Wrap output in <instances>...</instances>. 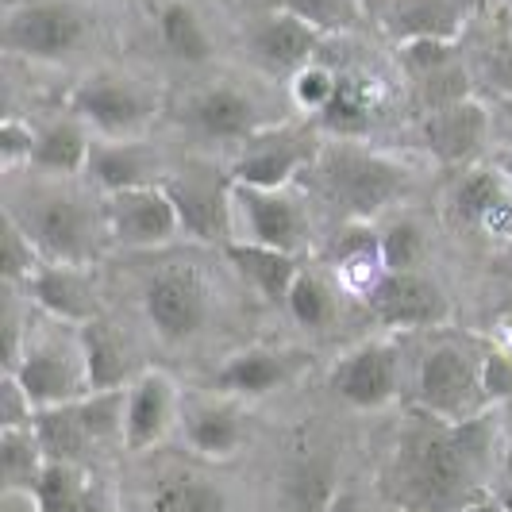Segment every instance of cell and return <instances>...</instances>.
<instances>
[{
    "label": "cell",
    "instance_id": "cell-18",
    "mask_svg": "<svg viewBox=\"0 0 512 512\" xmlns=\"http://www.w3.org/2000/svg\"><path fill=\"white\" fill-rule=\"evenodd\" d=\"M320 39H324L320 27H312L285 8H270L251 27V58L270 77H293L301 66L312 62Z\"/></svg>",
    "mask_w": 512,
    "mask_h": 512
},
{
    "label": "cell",
    "instance_id": "cell-36",
    "mask_svg": "<svg viewBox=\"0 0 512 512\" xmlns=\"http://www.w3.org/2000/svg\"><path fill=\"white\" fill-rule=\"evenodd\" d=\"M81 424L89 439L104 443H124V424H128V389H104V393H85L77 401Z\"/></svg>",
    "mask_w": 512,
    "mask_h": 512
},
{
    "label": "cell",
    "instance_id": "cell-6",
    "mask_svg": "<svg viewBox=\"0 0 512 512\" xmlns=\"http://www.w3.org/2000/svg\"><path fill=\"white\" fill-rule=\"evenodd\" d=\"M416 397L420 409L439 416V420H474L486 412V385H482V351H474L470 343L443 339L436 343L416 374Z\"/></svg>",
    "mask_w": 512,
    "mask_h": 512
},
{
    "label": "cell",
    "instance_id": "cell-13",
    "mask_svg": "<svg viewBox=\"0 0 512 512\" xmlns=\"http://www.w3.org/2000/svg\"><path fill=\"white\" fill-rule=\"evenodd\" d=\"M101 208H104V220H108V235L120 247L151 251V247H166L178 235H185L178 205L166 193V185H143V189L108 193Z\"/></svg>",
    "mask_w": 512,
    "mask_h": 512
},
{
    "label": "cell",
    "instance_id": "cell-42",
    "mask_svg": "<svg viewBox=\"0 0 512 512\" xmlns=\"http://www.w3.org/2000/svg\"><path fill=\"white\" fill-rule=\"evenodd\" d=\"M274 8H285V12L301 16L312 27H320L324 35L328 31H351L362 20L359 0H278Z\"/></svg>",
    "mask_w": 512,
    "mask_h": 512
},
{
    "label": "cell",
    "instance_id": "cell-39",
    "mask_svg": "<svg viewBox=\"0 0 512 512\" xmlns=\"http://www.w3.org/2000/svg\"><path fill=\"white\" fill-rule=\"evenodd\" d=\"M89 482L81 474V466H66V462H47V474L35 489L31 505L35 512H70L89 493Z\"/></svg>",
    "mask_w": 512,
    "mask_h": 512
},
{
    "label": "cell",
    "instance_id": "cell-3",
    "mask_svg": "<svg viewBox=\"0 0 512 512\" xmlns=\"http://www.w3.org/2000/svg\"><path fill=\"white\" fill-rule=\"evenodd\" d=\"M8 212L24 224L43 262L93 266L101 258L108 235L104 208H93L74 193H35L24 208H8Z\"/></svg>",
    "mask_w": 512,
    "mask_h": 512
},
{
    "label": "cell",
    "instance_id": "cell-41",
    "mask_svg": "<svg viewBox=\"0 0 512 512\" xmlns=\"http://www.w3.org/2000/svg\"><path fill=\"white\" fill-rule=\"evenodd\" d=\"M455 43L459 39H405V43H397V62L409 74V81H420V77H432L459 62Z\"/></svg>",
    "mask_w": 512,
    "mask_h": 512
},
{
    "label": "cell",
    "instance_id": "cell-50",
    "mask_svg": "<svg viewBox=\"0 0 512 512\" xmlns=\"http://www.w3.org/2000/svg\"><path fill=\"white\" fill-rule=\"evenodd\" d=\"M459 512H505V509H501V501L486 497V501H474V505H466V509H459Z\"/></svg>",
    "mask_w": 512,
    "mask_h": 512
},
{
    "label": "cell",
    "instance_id": "cell-53",
    "mask_svg": "<svg viewBox=\"0 0 512 512\" xmlns=\"http://www.w3.org/2000/svg\"><path fill=\"white\" fill-rule=\"evenodd\" d=\"M385 512H405V509H385Z\"/></svg>",
    "mask_w": 512,
    "mask_h": 512
},
{
    "label": "cell",
    "instance_id": "cell-29",
    "mask_svg": "<svg viewBox=\"0 0 512 512\" xmlns=\"http://www.w3.org/2000/svg\"><path fill=\"white\" fill-rule=\"evenodd\" d=\"M339 474H335L332 455L308 451L285 470L282 478V512H328V505L339 493Z\"/></svg>",
    "mask_w": 512,
    "mask_h": 512
},
{
    "label": "cell",
    "instance_id": "cell-35",
    "mask_svg": "<svg viewBox=\"0 0 512 512\" xmlns=\"http://www.w3.org/2000/svg\"><path fill=\"white\" fill-rule=\"evenodd\" d=\"M505 193H509V181H505V174H501L497 166H474V170H466L462 181L455 185V193H451V212H455L459 224L482 228V220L493 212V205H497Z\"/></svg>",
    "mask_w": 512,
    "mask_h": 512
},
{
    "label": "cell",
    "instance_id": "cell-45",
    "mask_svg": "<svg viewBox=\"0 0 512 512\" xmlns=\"http://www.w3.org/2000/svg\"><path fill=\"white\" fill-rule=\"evenodd\" d=\"M35 405L27 397V389L20 385L16 374H4L0 382V432H12V428H31L35 420Z\"/></svg>",
    "mask_w": 512,
    "mask_h": 512
},
{
    "label": "cell",
    "instance_id": "cell-23",
    "mask_svg": "<svg viewBox=\"0 0 512 512\" xmlns=\"http://www.w3.org/2000/svg\"><path fill=\"white\" fill-rule=\"evenodd\" d=\"M293 374H297V359L270 351V347H247L220 362V370L208 378V389L247 401V397H266V393L282 389Z\"/></svg>",
    "mask_w": 512,
    "mask_h": 512
},
{
    "label": "cell",
    "instance_id": "cell-46",
    "mask_svg": "<svg viewBox=\"0 0 512 512\" xmlns=\"http://www.w3.org/2000/svg\"><path fill=\"white\" fill-rule=\"evenodd\" d=\"M482 385H486V401H509L512 397V359L486 347L482 351Z\"/></svg>",
    "mask_w": 512,
    "mask_h": 512
},
{
    "label": "cell",
    "instance_id": "cell-32",
    "mask_svg": "<svg viewBox=\"0 0 512 512\" xmlns=\"http://www.w3.org/2000/svg\"><path fill=\"white\" fill-rule=\"evenodd\" d=\"M47 462L51 459L43 455V443L35 436V428L0 432V482H4V493H24L31 501L43 474H47Z\"/></svg>",
    "mask_w": 512,
    "mask_h": 512
},
{
    "label": "cell",
    "instance_id": "cell-5",
    "mask_svg": "<svg viewBox=\"0 0 512 512\" xmlns=\"http://www.w3.org/2000/svg\"><path fill=\"white\" fill-rule=\"evenodd\" d=\"M4 374L20 378L35 409L74 405L89 393L81 332L70 324H58V320H54V328H31L16 370H4Z\"/></svg>",
    "mask_w": 512,
    "mask_h": 512
},
{
    "label": "cell",
    "instance_id": "cell-51",
    "mask_svg": "<svg viewBox=\"0 0 512 512\" xmlns=\"http://www.w3.org/2000/svg\"><path fill=\"white\" fill-rule=\"evenodd\" d=\"M493 166H497V170H501V174H505V181H509V185H512V151H505V154H501V158H497V162H493Z\"/></svg>",
    "mask_w": 512,
    "mask_h": 512
},
{
    "label": "cell",
    "instance_id": "cell-24",
    "mask_svg": "<svg viewBox=\"0 0 512 512\" xmlns=\"http://www.w3.org/2000/svg\"><path fill=\"white\" fill-rule=\"evenodd\" d=\"M470 16V0H389L382 27L397 39H459Z\"/></svg>",
    "mask_w": 512,
    "mask_h": 512
},
{
    "label": "cell",
    "instance_id": "cell-10",
    "mask_svg": "<svg viewBox=\"0 0 512 512\" xmlns=\"http://www.w3.org/2000/svg\"><path fill=\"white\" fill-rule=\"evenodd\" d=\"M166 193L174 197L181 228L201 243H235V178L212 166H181L166 174Z\"/></svg>",
    "mask_w": 512,
    "mask_h": 512
},
{
    "label": "cell",
    "instance_id": "cell-40",
    "mask_svg": "<svg viewBox=\"0 0 512 512\" xmlns=\"http://www.w3.org/2000/svg\"><path fill=\"white\" fill-rule=\"evenodd\" d=\"M335 89H339V74H335L332 66H324V62H308V66H301L297 74L289 77V97H293V104L305 116H316V120L335 101Z\"/></svg>",
    "mask_w": 512,
    "mask_h": 512
},
{
    "label": "cell",
    "instance_id": "cell-43",
    "mask_svg": "<svg viewBox=\"0 0 512 512\" xmlns=\"http://www.w3.org/2000/svg\"><path fill=\"white\" fill-rule=\"evenodd\" d=\"M412 89H416V101H420L424 116H428V112H439V108H451V104L466 101L470 97V77L462 70V62H455V66H447L439 74L412 81Z\"/></svg>",
    "mask_w": 512,
    "mask_h": 512
},
{
    "label": "cell",
    "instance_id": "cell-47",
    "mask_svg": "<svg viewBox=\"0 0 512 512\" xmlns=\"http://www.w3.org/2000/svg\"><path fill=\"white\" fill-rule=\"evenodd\" d=\"M482 231H486V235H493V239H505V243H512V185H509V193H505V197L493 205V212L482 220Z\"/></svg>",
    "mask_w": 512,
    "mask_h": 512
},
{
    "label": "cell",
    "instance_id": "cell-4",
    "mask_svg": "<svg viewBox=\"0 0 512 512\" xmlns=\"http://www.w3.org/2000/svg\"><path fill=\"white\" fill-rule=\"evenodd\" d=\"M93 16L77 0H20L4 12L0 47L27 62H62L93 39Z\"/></svg>",
    "mask_w": 512,
    "mask_h": 512
},
{
    "label": "cell",
    "instance_id": "cell-12",
    "mask_svg": "<svg viewBox=\"0 0 512 512\" xmlns=\"http://www.w3.org/2000/svg\"><path fill=\"white\" fill-rule=\"evenodd\" d=\"M316 154L320 143L308 128H262L255 139L243 143L231 166V178L258 189H285L305 170H312Z\"/></svg>",
    "mask_w": 512,
    "mask_h": 512
},
{
    "label": "cell",
    "instance_id": "cell-9",
    "mask_svg": "<svg viewBox=\"0 0 512 512\" xmlns=\"http://www.w3.org/2000/svg\"><path fill=\"white\" fill-rule=\"evenodd\" d=\"M143 316L166 343H189L212 320V285L197 266H166L143 285Z\"/></svg>",
    "mask_w": 512,
    "mask_h": 512
},
{
    "label": "cell",
    "instance_id": "cell-30",
    "mask_svg": "<svg viewBox=\"0 0 512 512\" xmlns=\"http://www.w3.org/2000/svg\"><path fill=\"white\" fill-rule=\"evenodd\" d=\"M158 43L181 66H205L212 58V35H208L201 12L189 0H162L158 8Z\"/></svg>",
    "mask_w": 512,
    "mask_h": 512
},
{
    "label": "cell",
    "instance_id": "cell-28",
    "mask_svg": "<svg viewBox=\"0 0 512 512\" xmlns=\"http://www.w3.org/2000/svg\"><path fill=\"white\" fill-rule=\"evenodd\" d=\"M77 332H81V355H85L89 393L128 389L135 382L139 370H131V347L108 320H93V324H85Z\"/></svg>",
    "mask_w": 512,
    "mask_h": 512
},
{
    "label": "cell",
    "instance_id": "cell-21",
    "mask_svg": "<svg viewBox=\"0 0 512 512\" xmlns=\"http://www.w3.org/2000/svg\"><path fill=\"white\" fill-rule=\"evenodd\" d=\"M332 278L339 282L343 297H351V301H370L382 289V282L389 278V266L382 255V235L374 224L351 220L343 235H335Z\"/></svg>",
    "mask_w": 512,
    "mask_h": 512
},
{
    "label": "cell",
    "instance_id": "cell-17",
    "mask_svg": "<svg viewBox=\"0 0 512 512\" xmlns=\"http://www.w3.org/2000/svg\"><path fill=\"white\" fill-rule=\"evenodd\" d=\"M181 416V389L166 370H139L128 385V424H124V447L128 451H151L170 436L174 420Z\"/></svg>",
    "mask_w": 512,
    "mask_h": 512
},
{
    "label": "cell",
    "instance_id": "cell-16",
    "mask_svg": "<svg viewBox=\"0 0 512 512\" xmlns=\"http://www.w3.org/2000/svg\"><path fill=\"white\" fill-rule=\"evenodd\" d=\"M27 301L43 308L51 320L85 328L93 320H101V293L93 266H66V262H43L39 274L24 285Z\"/></svg>",
    "mask_w": 512,
    "mask_h": 512
},
{
    "label": "cell",
    "instance_id": "cell-20",
    "mask_svg": "<svg viewBox=\"0 0 512 512\" xmlns=\"http://www.w3.org/2000/svg\"><path fill=\"white\" fill-rule=\"evenodd\" d=\"M489 108L474 97L451 104V108H439L428 112L420 135H424V147L436 154L439 162L447 166H462V162H474L478 154L486 151L489 143Z\"/></svg>",
    "mask_w": 512,
    "mask_h": 512
},
{
    "label": "cell",
    "instance_id": "cell-25",
    "mask_svg": "<svg viewBox=\"0 0 512 512\" xmlns=\"http://www.w3.org/2000/svg\"><path fill=\"white\" fill-rule=\"evenodd\" d=\"M382 104L385 85L378 77L362 74V70H347V74H339L335 101L328 104V112L316 124L324 131H332V135H339V139H362L366 131L374 128Z\"/></svg>",
    "mask_w": 512,
    "mask_h": 512
},
{
    "label": "cell",
    "instance_id": "cell-2",
    "mask_svg": "<svg viewBox=\"0 0 512 512\" xmlns=\"http://www.w3.org/2000/svg\"><path fill=\"white\" fill-rule=\"evenodd\" d=\"M312 178L335 208L347 212V220H359V224L393 212L412 189V174L397 158L359 147L355 139L320 147L312 162Z\"/></svg>",
    "mask_w": 512,
    "mask_h": 512
},
{
    "label": "cell",
    "instance_id": "cell-37",
    "mask_svg": "<svg viewBox=\"0 0 512 512\" xmlns=\"http://www.w3.org/2000/svg\"><path fill=\"white\" fill-rule=\"evenodd\" d=\"M382 255L389 274L397 270H420L424 258H428V231L416 216H389L382 228Z\"/></svg>",
    "mask_w": 512,
    "mask_h": 512
},
{
    "label": "cell",
    "instance_id": "cell-26",
    "mask_svg": "<svg viewBox=\"0 0 512 512\" xmlns=\"http://www.w3.org/2000/svg\"><path fill=\"white\" fill-rule=\"evenodd\" d=\"M224 255L243 274V282L255 285V293L266 305H285L305 270L301 255H289L278 247H258V243H228Z\"/></svg>",
    "mask_w": 512,
    "mask_h": 512
},
{
    "label": "cell",
    "instance_id": "cell-44",
    "mask_svg": "<svg viewBox=\"0 0 512 512\" xmlns=\"http://www.w3.org/2000/svg\"><path fill=\"white\" fill-rule=\"evenodd\" d=\"M35 139H39V131L31 128V124H24L20 116H8V120L0 124V166H4V170L31 166Z\"/></svg>",
    "mask_w": 512,
    "mask_h": 512
},
{
    "label": "cell",
    "instance_id": "cell-27",
    "mask_svg": "<svg viewBox=\"0 0 512 512\" xmlns=\"http://www.w3.org/2000/svg\"><path fill=\"white\" fill-rule=\"evenodd\" d=\"M93 147H97L93 131L85 128L77 116H58L54 124L39 128L31 170H39L43 178H77V174L89 170Z\"/></svg>",
    "mask_w": 512,
    "mask_h": 512
},
{
    "label": "cell",
    "instance_id": "cell-11",
    "mask_svg": "<svg viewBox=\"0 0 512 512\" xmlns=\"http://www.w3.org/2000/svg\"><path fill=\"white\" fill-rule=\"evenodd\" d=\"M328 385L351 409L378 412L385 405H393V397L401 389V347H397V339L378 335V339L355 343L351 351H343L335 359Z\"/></svg>",
    "mask_w": 512,
    "mask_h": 512
},
{
    "label": "cell",
    "instance_id": "cell-1",
    "mask_svg": "<svg viewBox=\"0 0 512 512\" xmlns=\"http://www.w3.org/2000/svg\"><path fill=\"white\" fill-rule=\"evenodd\" d=\"M497 451V420L482 412L474 420H439L416 412L385 466L389 509L405 512H459L486 501L489 474Z\"/></svg>",
    "mask_w": 512,
    "mask_h": 512
},
{
    "label": "cell",
    "instance_id": "cell-48",
    "mask_svg": "<svg viewBox=\"0 0 512 512\" xmlns=\"http://www.w3.org/2000/svg\"><path fill=\"white\" fill-rule=\"evenodd\" d=\"M489 347L512 359V312H509V316H501V320L489 328Z\"/></svg>",
    "mask_w": 512,
    "mask_h": 512
},
{
    "label": "cell",
    "instance_id": "cell-38",
    "mask_svg": "<svg viewBox=\"0 0 512 512\" xmlns=\"http://www.w3.org/2000/svg\"><path fill=\"white\" fill-rule=\"evenodd\" d=\"M43 266L39 247L31 243V235L24 231V224L4 208L0 216V274L8 285H27Z\"/></svg>",
    "mask_w": 512,
    "mask_h": 512
},
{
    "label": "cell",
    "instance_id": "cell-15",
    "mask_svg": "<svg viewBox=\"0 0 512 512\" xmlns=\"http://www.w3.org/2000/svg\"><path fill=\"white\" fill-rule=\"evenodd\" d=\"M181 432L189 451H197L201 459H235L247 443L243 401L228 393H201L189 405H181Z\"/></svg>",
    "mask_w": 512,
    "mask_h": 512
},
{
    "label": "cell",
    "instance_id": "cell-34",
    "mask_svg": "<svg viewBox=\"0 0 512 512\" xmlns=\"http://www.w3.org/2000/svg\"><path fill=\"white\" fill-rule=\"evenodd\" d=\"M339 301H343V289L332 278V270H301L285 308L305 332H324L339 316Z\"/></svg>",
    "mask_w": 512,
    "mask_h": 512
},
{
    "label": "cell",
    "instance_id": "cell-14",
    "mask_svg": "<svg viewBox=\"0 0 512 512\" xmlns=\"http://www.w3.org/2000/svg\"><path fill=\"white\" fill-rule=\"evenodd\" d=\"M385 332H432L451 320V301L424 270H397L366 301Z\"/></svg>",
    "mask_w": 512,
    "mask_h": 512
},
{
    "label": "cell",
    "instance_id": "cell-54",
    "mask_svg": "<svg viewBox=\"0 0 512 512\" xmlns=\"http://www.w3.org/2000/svg\"><path fill=\"white\" fill-rule=\"evenodd\" d=\"M505 4H509V8H512V0H505Z\"/></svg>",
    "mask_w": 512,
    "mask_h": 512
},
{
    "label": "cell",
    "instance_id": "cell-8",
    "mask_svg": "<svg viewBox=\"0 0 512 512\" xmlns=\"http://www.w3.org/2000/svg\"><path fill=\"white\" fill-rule=\"evenodd\" d=\"M235 243L278 247L289 255H301L312 243V220L305 201L285 189H258L235 181Z\"/></svg>",
    "mask_w": 512,
    "mask_h": 512
},
{
    "label": "cell",
    "instance_id": "cell-22",
    "mask_svg": "<svg viewBox=\"0 0 512 512\" xmlns=\"http://www.w3.org/2000/svg\"><path fill=\"white\" fill-rule=\"evenodd\" d=\"M85 174L97 181V189L108 197V193H124V189L162 185L170 170H162L158 151L147 147L143 139H97Z\"/></svg>",
    "mask_w": 512,
    "mask_h": 512
},
{
    "label": "cell",
    "instance_id": "cell-55",
    "mask_svg": "<svg viewBox=\"0 0 512 512\" xmlns=\"http://www.w3.org/2000/svg\"><path fill=\"white\" fill-rule=\"evenodd\" d=\"M224 4H231V0H224Z\"/></svg>",
    "mask_w": 512,
    "mask_h": 512
},
{
    "label": "cell",
    "instance_id": "cell-33",
    "mask_svg": "<svg viewBox=\"0 0 512 512\" xmlns=\"http://www.w3.org/2000/svg\"><path fill=\"white\" fill-rule=\"evenodd\" d=\"M147 512H228V493L201 474L174 470L154 482Z\"/></svg>",
    "mask_w": 512,
    "mask_h": 512
},
{
    "label": "cell",
    "instance_id": "cell-31",
    "mask_svg": "<svg viewBox=\"0 0 512 512\" xmlns=\"http://www.w3.org/2000/svg\"><path fill=\"white\" fill-rule=\"evenodd\" d=\"M35 436L43 443V455L51 462H66V466H81L97 451V443L89 439L85 424H81V412L74 405H54V409H39L31 420Z\"/></svg>",
    "mask_w": 512,
    "mask_h": 512
},
{
    "label": "cell",
    "instance_id": "cell-49",
    "mask_svg": "<svg viewBox=\"0 0 512 512\" xmlns=\"http://www.w3.org/2000/svg\"><path fill=\"white\" fill-rule=\"evenodd\" d=\"M328 512H370V509H366V501H362L355 489H339L335 501L328 505Z\"/></svg>",
    "mask_w": 512,
    "mask_h": 512
},
{
    "label": "cell",
    "instance_id": "cell-7",
    "mask_svg": "<svg viewBox=\"0 0 512 512\" xmlns=\"http://www.w3.org/2000/svg\"><path fill=\"white\" fill-rule=\"evenodd\" d=\"M70 116L101 139H143L158 116V93L135 77L93 74L74 89Z\"/></svg>",
    "mask_w": 512,
    "mask_h": 512
},
{
    "label": "cell",
    "instance_id": "cell-52",
    "mask_svg": "<svg viewBox=\"0 0 512 512\" xmlns=\"http://www.w3.org/2000/svg\"><path fill=\"white\" fill-rule=\"evenodd\" d=\"M497 501H501V509H505V512H512V482L501 489V497H497Z\"/></svg>",
    "mask_w": 512,
    "mask_h": 512
},
{
    "label": "cell",
    "instance_id": "cell-19",
    "mask_svg": "<svg viewBox=\"0 0 512 512\" xmlns=\"http://www.w3.org/2000/svg\"><path fill=\"white\" fill-rule=\"evenodd\" d=\"M189 124L201 131L212 143H247L255 139L262 128H270L262 120V108L255 104L251 93H243L231 81H216L205 93H197L189 104Z\"/></svg>",
    "mask_w": 512,
    "mask_h": 512
}]
</instances>
